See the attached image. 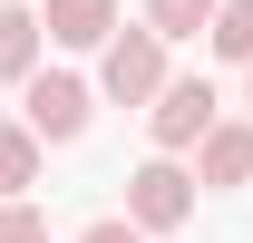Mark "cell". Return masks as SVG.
Wrapping results in <instances>:
<instances>
[{
    "label": "cell",
    "mask_w": 253,
    "mask_h": 243,
    "mask_svg": "<svg viewBox=\"0 0 253 243\" xmlns=\"http://www.w3.org/2000/svg\"><path fill=\"white\" fill-rule=\"evenodd\" d=\"M126 224H136L146 243L195 224V175H185V156H146V165L126 175Z\"/></svg>",
    "instance_id": "obj_3"
},
{
    "label": "cell",
    "mask_w": 253,
    "mask_h": 243,
    "mask_svg": "<svg viewBox=\"0 0 253 243\" xmlns=\"http://www.w3.org/2000/svg\"><path fill=\"white\" fill-rule=\"evenodd\" d=\"M205 49H214V59H234V68H253V0H214Z\"/></svg>",
    "instance_id": "obj_9"
},
{
    "label": "cell",
    "mask_w": 253,
    "mask_h": 243,
    "mask_svg": "<svg viewBox=\"0 0 253 243\" xmlns=\"http://www.w3.org/2000/svg\"><path fill=\"white\" fill-rule=\"evenodd\" d=\"M244 97H253V68H244Z\"/></svg>",
    "instance_id": "obj_13"
},
{
    "label": "cell",
    "mask_w": 253,
    "mask_h": 243,
    "mask_svg": "<svg viewBox=\"0 0 253 243\" xmlns=\"http://www.w3.org/2000/svg\"><path fill=\"white\" fill-rule=\"evenodd\" d=\"M117 30H126L117 0H39V39L49 49H107Z\"/></svg>",
    "instance_id": "obj_5"
},
{
    "label": "cell",
    "mask_w": 253,
    "mask_h": 243,
    "mask_svg": "<svg viewBox=\"0 0 253 243\" xmlns=\"http://www.w3.org/2000/svg\"><path fill=\"white\" fill-rule=\"evenodd\" d=\"M166 78H175V68H166V39L146 30V20H136V30H117L107 49H97V78H88V88L107 97V107H146V97H156Z\"/></svg>",
    "instance_id": "obj_2"
},
{
    "label": "cell",
    "mask_w": 253,
    "mask_h": 243,
    "mask_svg": "<svg viewBox=\"0 0 253 243\" xmlns=\"http://www.w3.org/2000/svg\"><path fill=\"white\" fill-rule=\"evenodd\" d=\"M39 156H49V146H39L30 126H20V117H0V204L39 185Z\"/></svg>",
    "instance_id": "obj_8"
},
{
    "label": "cell",
    "mask_w": 253,
    "mask_h": 243,
    "mask_svg": "<svg viewBox=\"0 0 253 243\" xmlns=\"http://www.w3.org/2000/svg\"><path fill=\"white\" fill-rule=\"evenodd\" d=\"M224 117L214 78H166L156 97H146V136H156V156H195V136Z\"/></svg>",
    "instance_id": "obj_4"
},
{
    "label": "cell",
    "mask_w": 253,
    "mask_h": 243,
    "mask_svg": "<svg viewBox=\"0 0 253 243\" xmlns=\"http://www.w3.org/2000/svg\"><path fill=\"white\" fill-rule=\"evenodd\" d=\"M0 243H49V214H39L30 195H10V204H0Z\"/></svg>",
    "instance_id": "obj_11"
},
{
    "label": "cell",
    "mask_w": 253,
    "mask_h": 243,
    "mask_svg": "<svg viewBox=\"0 0 253 243\" xmlns=\"http://www.w3.org/2000/svg\"><path fill=\"white\" fill-rule=\"evenodd\" d=\"M78 243H146V234H136L126 214H97V224H88V234H78Z\"/></svg>",
    "instance_id": "obj_12"
},
{
    "label": "cell",
    "mask_w": 253,
    "mask_h": 243,
    "mask_svg": "<svg viewBox=\"0 0 253 243\" xmlns=\"http://www.w3.org/2000/svg\"><path fill=\"white\" fill-rule=\"evenodd\" d=\"M39 49H49V39H39V10L30 0H0V88H20L39 68Z\"/></svg>",
    "instance_id": "obj_7"
},
{
    "label": "cell",
    "mask_w": 253,
    "mask_h": 243,
    "mask_svg": "<svg viewBox=\"0 0 253 243\" xmlns=\"http://www.w3.org/2000/svg\"><path fill=\"white\" fill-rule=\"evenodd\" d=\"M195 185H253V126L244 117H214L205 136H195Z\"/></svg>",
    "instance_id": "obj_6"
},
{
    "label": "cell",
    "mask_w": 253,
    "mask_h": 243,
    "mask_svg": "<svg viewBox=\"0 0 253 243\" xmlns=\"http://www.w3.org/2000/svg\"><path fill=\"white\" fill-rule=\"evenodd\" d=\"M205 20H214V0H146V30L175 49V39H205Z\"/></svg>",
    "instance_id": "obj_10"
},
{
    "label": "cell",
    "mask_w": 253,
    "mask_h": 243,
    "mask_svg": "<svg viewBox=\"0 0 253 243\" xmlns=\"http://www.w3.org/2000/svg\"><path fill=\"white\" fill-rule=\"evenodd\" d=\"M88 117H97V88L78 78V68H49V59H39L30 78H20V126H30L39 146H78Z\"/></svg>",
    "instance_id": "obj_1"
}]
</instances>
